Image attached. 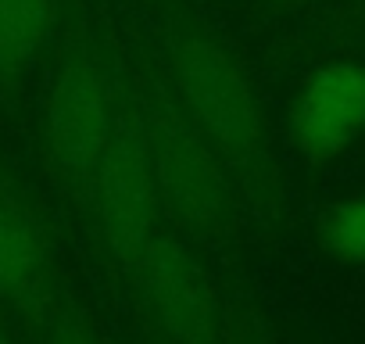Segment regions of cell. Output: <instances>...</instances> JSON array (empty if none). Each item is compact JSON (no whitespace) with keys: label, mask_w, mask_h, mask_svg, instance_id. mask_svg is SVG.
Here are the masks:
<instances>
[{"label":"cell","mask_w":365,"mask_h":344,"mask_svg":"<svg viewBox=\"0 0 365 344\" xmlns=\"http://www.w3.org/2000/svg\"><path fill=\"white\" fill-rule=\"evenodd\" d=\"M161 79L230 172L240 201L262 219H276L283 208V176L262 101L240 61L205 29H182L168 40Z\"/></svg>","instance_id":"6da1fadb"},{"label":"cell","mask_w":365,"mask_h":344,"mask_svg":"<svg viewBox=\"0 0 365 344\" xmlns=\"http://www.w3.org/2000/svg\"><path fill=\"white\" fill-rule=\"evenodd\" d=\"M136 93L161 216L190 241L230 244L240 230V194L230 172L179 111L161 76H147Z\"/></svg>","instance_id":"7a4b0ae2"},{"label":"cell","mask_w":365,"mask_h":344,"mask_svg":"<svg viewBox=\"0 0 365 344\" xmlns=\"http://www.w3.org/2000/svg\"><path fill=\"white\" fill-rule=\"evenodd\" d=\"M115 108L118 83L104 54L86 36H76L72 44H65L43 93L40 147L51 180L79 208H86L93 172L111 140Z\"/></svg>","instance_id":"3957f363"},{"label":"cell","mask_w":365,"mask_h":344,"mask_svg":"<svg viewBox=\"0 0 365 344\" xmlns=\"http://www.w3.org/2000/svg\"><path fill=\"white\" fill-rule=\"evenodd\" d=\"M93 219V233L108 262L125 280L143 255L147 241L161 230V201L154 187L150 147L140 115V93L133 83H118L115 129L93 172L90 198L83 208Z\"/></svg>","instance_id":"277c9868"},{"label":"cell","mask_w":365,"mask_h":344,"mask_svg":"<svg viewBox=\"0 0 365 344\" xmlns=\"http://www.w3.org/2000/svg\"><path fill=\"white\" fill-rule=\"evenodd\" d=\"M125 283L165 344H222L226 298L182 233L161 226Z\"/></svg>","instance_id":"5b68a950"},{"label":"cell","mask_w":365,"mask_h":344,"mask_svg":"<svg viewBox=\"0 0 365 344\" xmlns=\"http://www.w3.org/2000/svg\"><path fill=\"white\" fill-rule=\"evenodd\" d=\"M365 133V65H319L297 90L290 111V136L308 165L340 158Z\"/></svg>","instance_id":"8992f818"},{"label":"cell","mask_w":365,"mask_h":344,"mask_svg":"<svg viewBox=\"0 0 365 344\" xmlns=\"http://www.w3.org/2000/svg\"><path fill=\"white\" fill-rule=\"evenodd\" d=\"M58 294V265L43 223L22 198L0 191V305L36 319Z\"/></svg>","instance_id":"52a82bcc"},{"label":"cell","mask_w":365,"mask_h":344,"mask_svg":"<svg viewBox=\"0 0 365 344\" xmlns=\"http://www.w3.org/2000/svg\"><path fill=\"white\" fill-rule=\"evenodd\" d=\"M58 0H0V79H19L40 58Z\"/></svg>","instance_id":"ba28073f"},{"label":"cell","mask_w":365,"mask_h":344,"mask_svg":"<svg viewBox=\"0 0 365 344\" xmlns=\"http://www.w3.org/2000/svg\"><path fill=\"white\" fill-rule=\"evenodd\" d=\"M319 237L333 258L365 265V194L333 201L319 219Z\"/></svg>","instance_id":"9c48e42d"},{"label":"cell","mask_w":365,"mask_h":344,"mask_svg":"<svg viewBox=\"0 0 365 344\" xmlns=\"http://www.w3.org/2000/svg\"><path fill=\"white\" fill-rule=\"evenodd\" d=\"M40 344H108L97 323L65 294H58L36 319H33Z\"/></svg>","instance_id":"30bf717a"},{"label":"cell","mask_w":365,"mask_h":344,"mask_svg":"<svg viewBox=\"0 0 365 344\" xmlns=\"http://www.w3.org/2000/svg\"><path fill=\"white\" fill-rule=\"evenodd\" d=\"M222 344H276V337L265 326V319H262L258 308H251L244 301H226Z\"/></svg>","instance_id":"8fae6325"},{"label":"cell","mask_w":365,"mask_h":344,"mask_svg":"<svg viewBox=\"0 0 365 344\" xmlns=\"http://www.w3.org/2000/svg\"><path fill=\"white\" fill-rule=\"evenodd\" d=\"M0 344H15V337H11V330H8L4 315H0Z\"/></svg>","instance_id":"7c38bea8"}]
</instances>
